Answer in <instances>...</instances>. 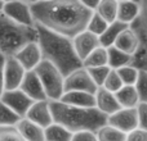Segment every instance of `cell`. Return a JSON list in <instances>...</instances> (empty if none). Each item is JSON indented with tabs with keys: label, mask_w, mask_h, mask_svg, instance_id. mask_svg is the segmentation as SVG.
I'll return each mask as SVG.
<instances>
[{
	"label": "cell",
	"mask_w": 147,
	"mask_h": 141,
	"mask_svg": "<svg viewBox=\"0 0 147 141\" xmlns=\"http://www.w3.org/2000/svg\"><path fill=\"white\" fill-rule=\"evenodd\" d=\"M30 8L35 23L70 39L85 30L93 13L79 0H36Z\"/></svg>",
	"instance_id": "6da1fadb"
},
{
	"label": "cell",
	"mask_w": 147,
	"mask_h": 141,
	"mask_svg": "<svg viewBox=\"0 0 147 141\" xmlns=\"http://www.w3.org/2000/svg\"><path fill=\"white\" fill-rule=\"evenodd\" d=\"M38 31V44L41 57L53 63L63 76L81 67V59L78 57L72 45V40L67 36L57 33L44 26L35 23Z\"/></svg>",
	"instance_id": "7a4b0ae2"
},
{
	"label": "cell",
	"mask_w": 147,
	"mask_h": 141,
	"mask_svg": "<svg viewBox=\"0 0 147 141\" xmlns=\"http://www.w3.org/2000/svg\"><path fill=\"white\" fill-rule=\"evenodd\" d=\"M53 122L62 124L69 131L78 132L81 130L94 131L107 123V114L102 113L96 106H75L61 100H49Z\"/></svg>",
	"instance_id": "3957f363"
},
{
	"label": "cell",
	"mask_w": 147,
	"mask_h": 141,
	"mask_svg": "<svg viewBox=\"0 0 147 141\" xmlns=\"http://www.w3.org/2000/svg\"><path fill=\"white\" fill-rule=\"evenodd\" d=\"M38 40L35 23L22 25L0 12V53L14 55L22 46Z\"/></svg>",
	"instance_id": "277c9868"
},
{
	"label": "cell",
	"mask_w": 147,
	"mask_h": 141,
	"mask_svg": "<svg viewBox=\"0 0 147 141\" xmlns=\"http://www.w3.org/2000/svg\"><path fill=\"white\" fill-rule=\"evenodd\" d=\"M49 100H59L63 94V80L65 76L59 69L47 59H41L39 64L34 68Z\"/></svg>",
	"instance_id": "5b68a950"
},
{
	"label": "cell",
	"mask_w": 147,
	"mask_h": 141,
	"mask_svg": "<svg viewBox=\"0 0 147 141\" xmlns=\"http://www.w3.org/2000/svg\"><path fill=\"white\" fill-rule=\"evenodd\" d=\"M140 7L138 17L130 23V27L140 37V49L133 55V66L147 70V0H136Z\"/></svg>",
	"instance_id": "8992f818"
},
{
	"label": "cell",
	"mask_w": 147,
	"mask_h": 141,
	"mask_svg": "<svg viewBox=\"0 0 147 141\" xmlns=\"http://www.w3.org/2000/svg\"><path fill=\"white\" fill-rule=\"evenodd\" d=\"M70 90H81V91H88V92L92 94L96 92L97 85L92 80L90 74H89L88 69L85 67L81 66L65 76L63 92Z\"/></svg>",
	"instance_id": "52a82bcc"
},
{
	"label": "cell",
	"mask_w": 147,
	"mask_h": 141,
	"mask_svg": "<svg viewBox=\"0 0 147 141\" xmlns=\"http://www.w3.org/2000/svg\"><path fill=\"white\" fill-rule=\"evenodd\" d=\"M107 123L112 124L120 131L130 132L138 127V114L136 108H120L116 112L107 116Z\"/></svg>",
	"instance_id": "ba28073f"
},
{
	"label": "cell",
	"mask_w": 147,
	"mask_h": 141,
	"mask_svg": "<svg viewBox=\"0 0 147 141\" xmlns=\"http://www.w3.org/2000/svg\"><path fill=\"white\" fill-rule=\"evenodd\" d=\"M0 100L4 104H7L10 109H13L21 117L26 116L28 108L34 103L32 99L26 95L20 87L12 88V90H4L0 96Z\"/></svg>",
	"instance_id": "9c48e42d"
},
{
	"label": "cell",
	"mask_w": 147,
	"mask_h": 141,
	"mask_svg": "<svg viewBox=\"0 0 147 141\" xmlns=\"http://www.w3.org/2000/svg\"><path fill=\"white\" fill-rule=\"evenodd\" d=\"M1 13L8 15L9 18L14 19L16 22L22 23V25H34V18L31 13L30 4L25 0H10V1L4 3Z\"/></svg>",
	"instance_id": "30bf717a"
},
{
	"label": "cell",
	"mask_w": 147,
	"mask_h": 141,
	"mask_svg": "<svg viewBox=\"0 0 147 141\" xmlns=\"http://www.w3.org/2000/svg\"><path fill=\"white\" fill-rule=\"evenodd\" d=\"M26 69L13 55H5L4 62V90L20 87Z\"/></svg>",
	"instance_id": "8fae6325"
},
{
	"label": "cell",
	"mask_w": 147,
	"mask_h": 141,
	"mask_svg": "<svg viewBox=\"0 0 147 141\" xmlns=\"http://www.w3.org/2000/svg\"><path fill=\"white\" fill-rule=\"evenodd\" d=\"M71 40H72L74 49H75L78 57L81 59V62H83V59L85 58L93 49H96L97 46L101 45L98 35L88 31L86 28L80 31L79 33H76Z\"/></svg>",
	"instance_id": "7c38bea8"
},
{
	"label": "cell",
	"mask_w": 147,
	"mask_h": 141,
	"mask_svg": "<svg viewBox=\"0 0 147 141\" xmlns=\"http://www.w3.org/2000/svg\"><path fill=\"white\" fill-rule=\"evenodd\" d=\"M25 117H27L28 119L38 123L43 128L49 126L53 122V116H52L51 105H49V99L35 100L31 104L30 108H28Z\"/></svg>",
	"instance_id": "4fadbf2b"
},
{
	"label": "cell",
	"mask_w": 147,
	"mask_h": 141,
	"mask_svg": "<svg viewBox=\"0 0 147 141\" xmlns=\"http://www.w3.org/2000/svg\"><path fill=\"white\" fill-rule=\"evenodd\" d=\"M20 88L27 96H30L34 101L48 99L43 85H41L40 78L38 77V74H36V72L34 69H28L25 72V76H23L22 81H21Z\"/></svg>",
	"instance_id": "5bb4252c"
},
{
	"label": "cell",
	"mask_w": 147,
	"mask_h": 141,
	"mask_svg": "<svg viewBox=\"0 0 147 141\" xmlns=\"http://www.w3.org/2000/svg\"><path fill=\"white\" fill-rule=\"evenodd\" d=\"M13 57L22 64V67L26 70L34 69L39 64V62L43 59L38 41H31V43L26 44Z\"/></svg>",
	"instance_id": "9a60e30c"
},
{
	"label": "cell",
	"mask_w": 147,
	"mask_h": 141,
	"mask_svg": "<svg viewBox=\"0 0 147 141\" xmlns=\"http://www.w3.org/2000/svg\"><path fill=\"white\" fill-rule=\"evenodd\" d=\"M94 106L107 116L121 108L120 104L117 103L115 92L102 87V86L97 87L96 92H94Z\"/></svg>",
	"instance_id": "2e32d148"
},
{
	"label": "cell",
	"mask_w": 147,
	"mask_h": 141,
	"mask_svg": "<svg viewBox=\"0 0 147 141\" xmlns=\"http://www.w3.org/2000/svg\"><path fill=\"white\" fill-rule=\"evenodd\" d=\"M140 37H138L137 32L133 30L130 26L125 27L121 32L117 35V37L115 39L114 46L119 48L120 50L125 51V53L134 55L137 53V50L140 49Z\"/></svg>",
	"instance_id": "e0dca14e"
},
{
	"label": "cell",
	"mask_w": 147,
	"mask_h": 141,
	"mask_svg": "<svg viewBox=\"0 0 147 141\" xmlns=\"http://www.w3.org/2000/svg\"><path fill=\"white\" fill-rule=\"evenodd\" d=\"M20 135L23 140L27 141H44V128L35 123L34 121L28 119L27 117H22L16 123Z\"/></svg>",
	"instance_id": "ac0fdd59"
},
{
	"label": "cell",
	"mask_w": 147,
	"mask_h": 141,
	"mask_svg": "<svg viewBox=\"0 0 147 141\" xmlns=\"http://www.w3.org/2000/svg\"><path fill=\"white\" fill-rule=\"evenodd\" d=\"M59 100L75 106L89 108V106H94V94L81 90H70L65 91Z\"/></svg>",
	"instance_id": "d6986e66"
},
{
	"label": "cell",
	"mask_w": 147,
	"mask_h": 141,
	"mask_svg": "<svg viewBox=\"0 0 147 141\" xmlns=\"http://www.w3.org/2000/svg\"><path fill=\"white\" fill-rule=\"evenodd\" d=\"M138 13H140V7L136 0H119L117 1L116 19L130 25L138 17Z\"/></svg>",
	"instance_id": "ffe728a7"
},
{
	"label": "cell",
	"mask_w": 147,
	"mask_h": 141,
	"mask_svg": "<svg viewBox=\"0 0 147 141\" xmlns=\"http://www.w3.org/2000/svg\"><path fill=\"white\" fill-rule=\"evenodd\" d=\"M115 96L121 108H136L140 103V96L134 85H123L115 92Z\"/></svg>",
	"instance_id": "44dd1931"
},
{
	"label": "cell",
	"mask_w": 147,
	"mask_h": 141,
	"mask_svg": "<svg viewBox=\"0 0 147 141\" xmlns=\"http://www.w3.org/2000/svg\"><path fill=\"white\" fill-rule=\"evenodd\" d=\"M133 63V55L120 50L119 48L111 45L107 48V66L112 69L128 66Z\"/></svg>",
	"instance_id": "7402d4cb"
},
{
	"label": "cell",
	"mask_w": 147,
	"mask_h": 141,
	"mask_svg": "<svg viewBox=\"0 0 147 141\" xmlns=\"http://www.w3.org/2000/svg\"><path fill=\"white\" fill-rule=\"evenodd\" d=\"M128 26H129L128 23H124L119 19H115V21H112V22H110L109 25H107V27L105 28L103 32L98 36L101 45L105 46V48H109V46L114 45L115 39L117 37V35H119L125 27H128Z\"/></svg>",
	"instance_id": "603a6c76"
},
{
	"label": "cell",
	"mask_w": 147,
	"mask_h": 141,
	"mask_svg": "<svg viewBox=\"0 0 147 141\" xmlns=\"http://www.w3.org/2000/svg\"><path fill=\"white\" fill-rule=\"evenodd\" d=\"M72 132L57 122H52L44 128V140L48 141H71Z\"/></svg>",
	"instance_id": "cb8c5ba5"
},
{
	"label": "cell",
	"mask_w": 147,
	"mask_h": 141,
	"mask_svg": "<svg viewBox=\"0 0 147 141\" xmlns=\"http://www.w3.org/2000/svg\"><path fill=\"white\" fill-rule=\"evenodd\" d=\"M83 67L90 68V67L107 66V48L99 45L90 51L81 62Z\"/></svg>",
	"instance_id": "d4e9b609"
},
{
	"label": "cell",
	"mask_w": 147,
	"mask_h": 141,
	"mask_svg": "<svg viewBox=\"0 0 147 141\" xmlns=\"http://www.w3.org/2000/svg\"><path fill=\"white\" fill-rule=\"evenodd\" d=\"M97 140L99 141H125L127 134L120 131L110 123H105L96 131Z\"/></svg>",
	"instance_id": "484cf974"
},
{
	"label": "cell",
	"mask_w": 147,
	"mask_h": 141,
	"mask_svg": "<svg viewBox=\"0 0 147 141\" xmlns=\"http://www.w3.org/2000/svg\"><path fill=\"white\" fill-rule=\"evenodd\" d=\"M117 1L119 0H99L94 12L98 13L105 21L112 22L116 19L117 15Z\"/></svg>",
	"instance_id": "4316f807"
},
{
	"label": "cell",
	"mask_w": 147,
	"mask_h": 141,
	"mask_svg": "<svg viewBox=\"0 0 147 141\" xmlns=\"http://www.w3.org/2000/svg\"><path fill=\"white\" fill-rule=\"evenodd\" d=\"M117 74H119L120 80H121L123 85H134L136 80L138 76V68L133 64H128V66L120 67L116 69Z\"/></svg>",
	"instance_id": "83f0119b"
},
{
	"label": "cell",
	"mask_w": 147,
	"mask_h": 141,
	"mask_svg": "<svg viewBox=\"0 0 147 141\" xmlns=\"http://www.w3.org/2000/svg\"><path fill=\"white\" fill-rule=\"evenodd\" d=\"M107 25H109V22H107V21H105L103 18L98 14V13H96L93 10V13H92V15H90V18H89L88 23H86V30L99 36L105 31V28L107 27Z\"/></svg>",
	"instance_id": "f1b7e54d"
},
{
	"label": "cell",
	"mask_w": 147,
	"mask_h": 141,
	"mask_svg": "<svg viewBox=\"0 0 147 141\" xmlns=\"http://www.w3.org/2000/svg\"><path fill=\"white\" fill-rule=\"evenodd\" d=\"M21 118L22 117L0 100V124H16Z\"/></svg>",
	"instance_id": "f546056e"
},
{
	"label": "cell",
	"mask_w": 147,
	"mask_h": 141,
	"mask_svg": "<svg viewBox=\"0 0 147 141\" xmlns=\"http://www.w3.org/2000/svg\"><path fill=\"white\" fill-rule=\"evenodd\" d=\"M134 87L140 96V101H147V70L138 68V76L134 82Z\"/></svg>",
	"instance_id": "4dcf8cb0"
},
{
	"label": "cell",
	"mask_w": 147,
	"mask_h": 141,
	"mask_svg": "<svg viewBox=\"0 0 147 141\" xmlns=\"http://www.w3.org/2000/svg\"><path fill=\"white\" fill-rule=\"evenodd\" d=\"M16 124H0V141H22Z\"/></svg>",
	"instance_id": "1f68e13d"
},
{
	"label": "cell",
	"mask_w": 147,
	"mask_h": 141,
	"mask_svg": "<svg viewBox=\"0 0 147 141\" xmlns=\"http://www.w3.org/2000/svg\"><path fill=\"white\" fill-rule=\"evenodd\" d=\"M90 74L92 80L94 81V83L97 85V87L103 85V81L106 78V76L110 72V67L109 66H98V67H90V68H86Z\"/></svg>",
	"instance_id": "d6a6232c"
},
{
	"label": "cell",
	"mask_w": 147,
	"mask_h": 141,
	"mask_svg": "<svg viewBox=\"0 0 147 141\" xmlns=\"http://www.w3.org/2000/svg\"><path fill=\"white\" fill-rule=\"evenodd\" d=\"M121 86H123V82H121V80H120L119 74H117L116 69L111 68L110 69V72H109V74H107L106 78H105L102 87L107 88V90L112 91V92H116Z\"/></svg>",
	"instance_id": "836d02e7"
},
{
	"label": "cell",
	"mask_w": 147,
	"mask_h": 141,
	"mask_svg": "<svg viewBox=\"0 0 147 141\" xmlns=\"http://www.w3.org/2000/svg\"><path fill=\"white\" fill-rule=\"evenodd\" d=\"M136 109L138 114V127L147 130V101H140Z\"/></svg>",
	"instance_id": "e575fe53"
},
{
	"label": "cell",
	"mask_w": 147,
	"mask_h": 141,
	"mask_svg": "<svg viewBox=\"0 0 147 141\" xmlns=\"http://www.w3.org/2000/svg\"><path fill=\"white\" fill-rule=\"evenodd\" d=\"M71 141H97V135L94 131L81 130V131L74 132Z\"/></svg>",
	"instance_id": "d590c367"
},
{
	"label": "cell",
	"mask_w": 147,
	"mask_h": 141,
	"mask_svg": "<svg viewBox=\"0 0 147 141\" xmlns=\"http://www.w3.org/2000/svg\"><path fill=\"white\" fill-rule=\"evenodd\" d=\"M127 140L130 141H147V130H143L141 127H136L130 132L127 134Z\"/></svg>",
	"instance_id": "8d00e7d4"
},
{
	"label": "cell",
	"mask_w": 147,
	"mask_h": 141,
	"mask_svg": "<svg viewBox=\"0 0 147 141\" xmlns=\"http://www.w3.org/2000/svg\"><path fill=\"white\" fill-rule=\"evenodd\" d=\"M4 62L5 55L3 53H0V96L4 91Z\"/></svg>",
	"instance_id": "74e56055"
},
{
	"label": "cell",
	"mask_w": 147,
	"mask_h": 141,
	"mask_svg": "<svg viewBox=\"0 0 147 141\" xmlns=\"http://www.w3.org/2000/svg\"><path fill=\"white\" fill-rule=\"evenodd\" d=\"M79 1L85 8H88V9H90V10H94L97 8V5H98L99 0H79Z\"/></svg>",
	"instance_id": "f35d334b"
},
{
	"label": "cell",
	"mask_w": 147,
	"mask_h": 141,
	"mask_svg": "<svg viewBox=\"0 0 147 141\" xmlns=\"http://www.w3.org/2000/svg\"><path fill=\"white\" fill-rule=\"evenodd\" d=\"M3 7H4V1H3V0H0V12L3 10Z\"/></svg>",
	"instance_id": "ab89813d"
},
{
	"label": "cell",
	"mask_w": 147,
	"mask_h": 141,
	"mask_svg": "<svg viewBox=\"0 0 147 141\" xmlns=\"http://www.w3.org/2000/svg\"><path fill=\"white\" fill-rule=\"evenodd\" d=\"M25 1H26V3H28V4H31V3H35L36 0H25Z\"/></svg>",
	"instance_id": "60d3db41"
},
{
	"label": "cell",
	"mask_w": 147,
	"mask_h": 141,
	"mask_svg": "<svg viewBox=\"0 0 147 141\" xmlns=\"http://www.w3.org/2000/svg\"><path fill=\"white\" fill-rule=\"evenodd\" d=\"M3 1H4V3H7V1H10V0H3Z\"/></svg>",
	"instance_id": "b9f144b4"
}]
</instances>
